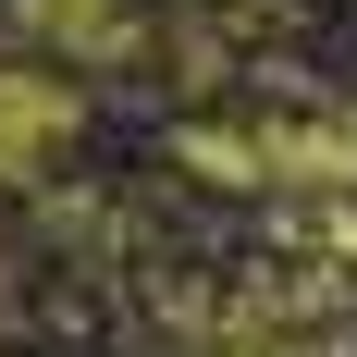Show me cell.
Returning <instances> with one entry per match:
<instances>
[{
	"mask_svg": "<svg viewBox=\"0 0 357 357\" xmlns=\"http://www.w3.org/2000/svg\"><path fill=\"white\" fill-rule=\"evenodd\" d=\"M25 37H37V50L111 62V50H136V0H25Z\"/></svg>",
	"mask_w": 357,
	"mask_h": 357,
	"instance_id": "obj_2",
	"label": "cell"
},
{
	"mask_svg": "<svg viewBox=\"0 0 357 357\" xmlns=\"http://www.w3.org/2000/svg\"><path fill=\"white\" fill-rule=\"evenodd\" d=\"M74 86L62 74H25V62H0V173H37V160H62L74 148Z\"/></svg>",
	"mask_w": 357,
	"mask_h": 357,
	"instance_id": "obj_1",
	"label": "cell"
}]
</instances>
